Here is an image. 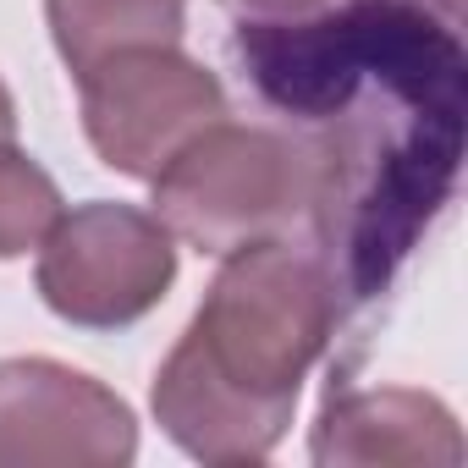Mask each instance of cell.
<instances>
[{
    "label": "cell",
    "mask_w": 468,
    "mask_h": 468,
    "mask_svg": "<svg viewBox=\"0 0 468 468\" xmlns=\"http://www.w3.org/2000/svg\"><path fill=\"white\" fill-rule=\"evenodd\" d=\"M238 6H243L254 23H292V17H314V12H325L331 0H238Z\"/></svg>",
    "instance_id": "cell-10"
},
{
    "label": "cell",
    "mask_w": 468,
    "mask_h": 468,
    "mask_svg": "<svg viewBox=\"0 0 468 468\" xmlns=\"http://www.w3.org/2000/svg\"><path fill=\"white\" fill-rule=\"evenodd\" d=\"M78 89H83V133L94 154L133 182H154L182 144L226 122L220 78L193 56H182L176 45L122 50L89 67Z\"/></svg>",
    "instance_id": "cell-5"
},
{
    "label": "cell",
    "mask_w": 468,
    "mask_h": 468,
    "mask_svg": "<svg viewBox=\"0 0 468 468\" xmlns=\"http://www.w3.org/2000/svg\"><path fill=\"white\" fill-rule=\"evenodd\" d=\"M336 282L298 238L220 254V271L154 375L160 430L198 463H265L309 369L336 336Z\"/></svg>",
    "instance_id": "cell-2"
},
{
    "label": "cell",
    "mask_w": 468,
    "mask_h": 468,
    "mask_svg": "<svg viewBox=\"0 0 468 468\" xmlns=\"http://www.w3.org/2000/svg\"><path fill=\"white\" fill-rule=\"evenodd\" d=\"M463 430L457 413L408 386H375V391H342L320 408L309 457L320 468H386V463H424V468H457L463 463Z\"/></svg>",
    "instance_id": "cell-7"
},
{
    "label": "cell",
    "mask_w": 468,
    "mask_h": 468,
    "mask_svg": "<svg viewBox=\"0 0 468 468\" xmlns=\"http://www.w3.org/2000/svg\"><path fill=\"white\" fill-rule=\"evenodd\" d=\"M413 6H424L430 17H441V23H452V28H457V17H463V0H413Z\"/></svg>",
    "instance_id": "cell-12"
},
{
    "label": "cell",
    "mask_w": 468,
    "mask_h": 468,
    "mask_svg": "<svg viewBox=\"0 0 468 468\" xmlns=\"http://www.w3.org/2000/svg\"><path fill=\"white\" fill-rule=\"evenodd\" d=\"M61 220L56 176L12 144H0V260H23L45 243V231Z\"/></svg>",
    "instance_id": "cell-9"
},
{
    "label": "cell",
    "mask_w": 468,
    "mask_h": 468,
    "mask_svg": "<svg viewBox=\"0 0 468 468\" xmlns=\"http://www.w3.org/2000/svg\"><path fill=\"white\" fill-rule=\"evenodd\" d=\"M154 187V215L176 243L198 254H231L271 238H309V165L282 127L215 122L182 144Z\"/></svg>",
    "instance_id": "cell-3"
},
{
    "label": "cell",
    "mask_w": 468,
    "mask_h": 468,
    "mask_svg": "<svg viewBox=\"0 0 468 468\" xmlns=\"http://www.w3.org/2000/svg\"><path fill=\"white\" fill-rule=\"evenodd\" d=\"M17 138V100L6 89V78H0V144H12Z\"/></svg>",
    "instance_id": "cell-11"
},
{
    "label": "cell",
    "mask_w": 468,
    "mask_h": 468,
    "mask_svg": "<svg viewBox=\"0 0 468 468\" xmlns=\"http://www.w3.org/2000/svg\"><path fill=\"white\" fill-rule=\"evenodd\" d=\"M45 23L67 72L83 78L122 50L182 45L187 0H45Z\"/></svg>",
    "instance_id": "cell-8"
},
{
    "label": "cell",
    "mask_w": 468,
    "mask_h": 468,
    "mask_svg": "<svg viewBox=\"0 0 468 468\" xmlns=\"http://www.w3.org/2000/svg\"><path fill=\"white\" fill-rule=\"evenodd\" d=\"M39 298L56 320L78 331H122L144 320L176 282V238L154 209L133 204H78L39 243Z\"/></svg>",
    "instance_id": "cell-4"
},
{
    "label": "cell",
    "mask_w": 468,
    "mask_h": 468,
    "mask_svg": "<svg viewBox=\"0 0 468 468\" xmlns=\"http://www.w3.org/2000/svg\"><path fill=\"white\" fill-rule=\"evenodd\" d=\"M238 56L309 165L303 243L336 292H386L457 187L468 122L457 28L413 0H347L292 23H243Z\"/></svg>",
    "instance_id": "cell-1"
},
{
    "label": "cell",
    "mask_w": 468,
    "mask_h": 468,
    "mask_svg": "<svg viewBox=\"0 0 468 468\" xmlns=\"http://www.w3.org/2000/svg\"><path fill=\"white\" fill-rule=\"evenodd\" d=\"M138 457L133 408L56 358H0V468H122Z\"/></svg>",
    "instance_id": "cell-6"
}]
</instances>
